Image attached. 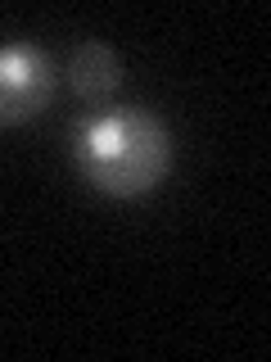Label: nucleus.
<instances>
[{"mask_svg":"<svg viewBox=\"0 0 271 362\" xmlns=\"http://www.w3.org/2000/svg\"><path fill=\"white\" fill-rule=\"evenodd\" d=\"M73 168L109 199L150 195L172 168V132L150 109H113L73 136Z\"/></svg>","mask_w":271,"mask_h":362,"instance_id":"nucleus-1","label":"nucleus"},{"mask_svg":"<svg viewBox=\"0 0 271 362\" xmlns=\"http://www.w3.org/2000/svg\"><path fill=\"white\" fill-rule=\"evenodd\" d=\"M54 95V64L37 45L9 41L0 45V127L32 122Z\"/></svg>","mask_w":271,"mask_h":362,"instance_id":"nucleus-2","label":"nucleus"},{"mask_svg":"<svg viewBox=\"0 0 271 362\" xmlns=\"http://www.w3.org/2000/svg\"><path fill=\"white\" fill-rule=\"evenodd\" d=\"M68 77H73L77 100H86V105H104L113 90L122 86V64H118V54H113L104 41H86L82 50L73 54Z\"/></svg>","mask_w":271,"mask_h":362,"instance_id":"nucleus-3","label":"nucleus"}]
</instances>
